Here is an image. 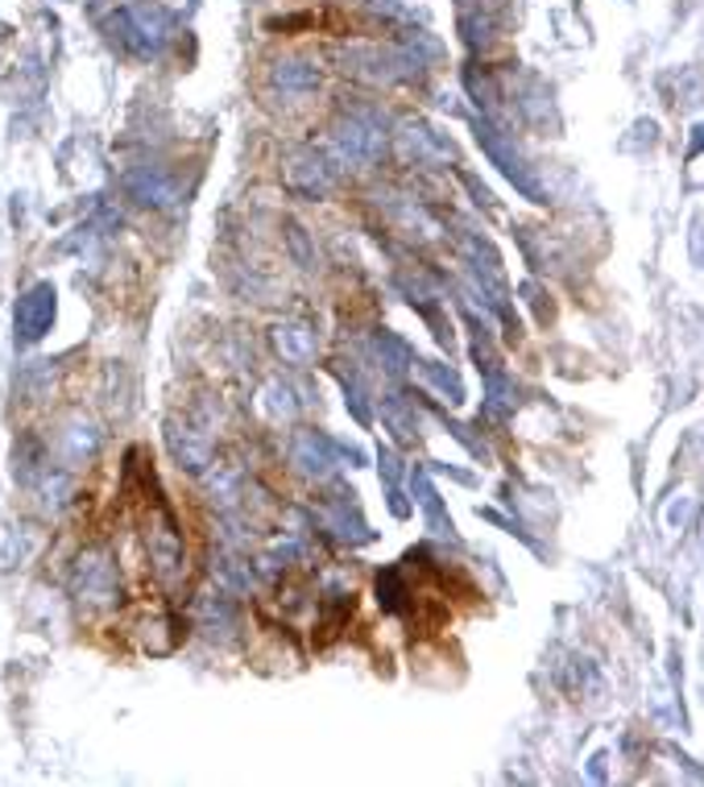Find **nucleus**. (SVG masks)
I'll return each instance as SVG.
<instances>
[{"label":"nucleus","instance_id":"f03ea898","mask_svg":"<svg viewBox=\"0 0 704 787\" xmlns=\"http://www.w3.org/2000/svg\"><path fill=\"white\" fill-rule=\"evenodd\" d=\"M50 319H54V290L50 287H34L25 299H17V340L34 344L50 331Z\"/></svg>","mask_w":704,"mask_h":787},{"label":"nucleus","instance_id":"7ed1b4c3","mask_svg":"<svg viewBox=\"0 0 704 787\" xmlns=\"http://www.w3.org/2000/svg\"><path fill=\"white\" fill-rule=\"evenodd\" d=\"M75 589H80V601H100L112 597V568L104 556H83L80 559V572H75Z\"/></svg>","mask_w":704,"mask_h":787},{"label":"nucleus","instance_id":"20e7f679","mask_svg":"<svg viewBox=\"0 0 704 787\" xmlns=\"http://www.w3.org/2000/svg\"><path fill=\"white\" fill-rule=\"evenodd\" d=\"M274 80L287 83V87H315V83H319V71H315V66H303V62H278Z\"/></svg>","mask_w":704,"mask_h":787},{"label":"nucleus","instance_id":"f257e3e1","mask_svg":"<svg viewBox=\"0 0 704 787\" xmlns=\"http://www.w3.org/2000/svg\"><path fill=\"white\" fill-rule=\"evenodd\" d=\"M112 29H121V41L133 55H158V46L170 34V13L154 0H137L112 17Z\"/></svg>","mask_w":704,"mask_h":787}]
</instances>
